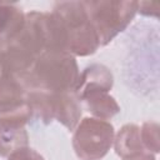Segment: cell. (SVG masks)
<instances>
[{
	"label": "cell",
	"instance_id": "4",
	"mask_svg": "<svg viewBox=\"0 0 160 160\" xmlns=\"http://www.w3.org/2000/svg\"><path fill=\"white\" fill-rule=\"evenodd\" d=\"M91 25L94 26L100 46L108 45L122 32L138 12V1L98 0L84 1Z\"/></svg>",
	"mask_w": 160,
	"mask_h": 160
},
{
	"label": "cell",
	"instance_id": "15",
	"mask_svg": "<svg viewBox=\"0 0 160 160\" xmlns=\"http://www.w3.org/2000/svg\"><path fill=\"white\" fill-rule=\"evenodd\" d=\"M122 160H155V155L149 152V151H142V152H139V154L124 158Z\"/></svg>",
	"mask_w": 160,
	"mask_h": 160
},
{
	"label": "cell",
	"instance_id": "12",
	"mask_svg": "<svg viewBox=\"0 0 160 160\" xmlns=\"http://www.w3.org/2000/svg\"><path fill=\"white\" fill-rule=\"evenodd\" d=\"M160 126L155 121H145L140 128V139L144 149L151 154L160 151Z\"/></svg>",
	"mask_w": 160,
	"mask_h": 160
},
{
	"label": "cell",
	"instance_id": "3",
	"mask_svg": "<svg viewBox=\"0 0 160 160\" xmlns=\"http://www.w3.org/2000/svg\"><path fill=\"white\" fill-rule=\"evenodd\" d=\"M28 104L31 119H38L45 125L56 120L70 131H74L82 114L81 102L74 92L30 90Z\"/></svg>",
	"mask_w": 160,
	"mask_h": 160
},
{
	"label": "cell",
	"instance_id": "14",
	"mask_svg": "<svg viewBox=\"0 0 160 160\" xmlns=\"http://www.w3.org/2000/svg\"><path fill=\"white\" fill-rule=\"evenodd\" d=\"M138 12L144 16H159V4L149 2V1H138Z\"/></svg>",
	"mask_w": 160,
	"mask_h": 160
},
{
	"label": "cell",
	"instance_id": "2",
	"mask_svg": "<svg viewBox=\"0 0 160 160\" xmlns=\"http://www.w3.org/2000/svg\"><path fill=\"white\" fill-rule=\"evenodd\" d=\"M52 12L64 28L69 54L89 56L99 49L100 41L90 22L84 1H59L54 5Z\"/></svg>",
	"mask_w": 160,
	"mask_h": 160
},
{
	"label": "cell",
	"instance_id": "7",
	"mask_svg": "<svg viewBox=\"0 0 160 160\" xmlns=\"http://www.w3.org/2000/svg\"><path fill=\"white\" fill-rule=\"evenodd\" d=\"M22 118H0V156L6 158L19 149L29 146V134Z\"/></svg>",
	"mask_w": 160,
	"mask_h": 160
},
{
	"label": "cell",
	"instance_id": "6",
	"mask_svg": "<svg viewBox=\"0 0 160 160\" xmlns=\"http://www.w3.org/2000/svg\"><path fill=\"white\" fill-rule=\"evenodd\" d=\"M28 94L29 90L20 79L0 74V118L31 120Z\"/></svg>",
	"mask_w": 160,
	"mask_h": 160
},
{
	"label": "cell",
	"instance_id": "9",
	"mask_svg": "<svg viewBox=\"0 0 160 160\" xmlns=\"http://www.w3.org/2000/svg\"><path fill=\"white\" fill-rule=\"evenodd\" d=\"M78 98L80 102L85 105L88 111L91 112L96 119L109 120L120 112V105L106 91H88L79 95Z\"/></svg>",
	"mask_w": 160,
	"mask_h": 160
},
{
	"label": "cell",
	"instance_id": "10",
	"mask_svg": "<svg viewBox=\"0 0 160 160\" xmlns=\"http://www.w3.org/2000/svg\"><path fill=\"white\" fill-rule=\"evenodd\" d=\"M24 22L25 14L18 5L0 1V48L21 31Z\"/></svg>",
	"mask_w": 160,
	"mask_h": 160
},
{
	"label": "cell",
	"instance_id": "13",
	"mask_svg": "<svg viewBox=\"0 0 160 160\" xmlns=\"http://www.w3.org/2000/svg\"><path fill=\"white\" fill-rule=\"evenodd\" d=\"M8 160H45V159L36 150L26 146V148L16 150L11 155H9Z\"/></svg>",
	"mask_w": 160,
	"mask_h": 160
},
{
	"label": "cell",
	"instance_id": "8",
	"mask_svg": "<svg viewBox=\"0 0 160 160\" xmlns=\"http://www.w3.org/2000/svg\"><path fill=\"white\" fill-rule=\"evenodd\" d=\"M114 85V76L110 69L102 64H91L86 66L79 76L74 94L76 96L88 92L101 90L109 92Z\"/></svg>",
	"mask_w": 160,
	"mask_h": 160
},
{
	"label": "cell",
	"instance_id": "5",
	"mask_svg": "<svg viewBox=\"0 0 160 160\" xmlns=\"http://www.w3.org/2000/svg\"><path fill=\"white\" fill-rule=\"evenodd\" d=\"M114 126L101 119L84 118L74 129L72 148L80 160H101L114 142Z\"/></svg>",
	"mask_w": 160,
	"mask_h": 160
},
{
	"label": "cell",
	"instance_id": "1",
	"mask_svg": "<svg viewBox=\"0 0 160 160\" xmlns=\"http://www.w3.org/2000/svg\"><path fill=\"white\" fill-rule=\"evenodd\" d=\"M80 76L75 56L68 51H44L20 80L28 90L74 92Z\"/></svg>",
	"mask_w": 160,
	"mask_h": 160
},
{
	"label": "cell",
	"instance_id": "11",
	"mask_svg": "<svg viewBox=\"0 0 160 160\" xmlns=\"http://www.w3.org/2000/svg\"><path fill=\"white\" fill-rule=\"evenodd\" d=\"M112 145L116 155H119L121 159L146 151L141 144L140 126H138L136 124L124 125L114 136Z\"/></svg>",
	"mask_w": 160,
	"mask_h": 160
}]
</instances>
